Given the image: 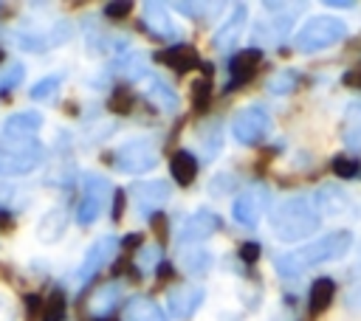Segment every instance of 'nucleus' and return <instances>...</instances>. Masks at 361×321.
Masks as SVG:
<instances>
[{"mask_svg": "<svg viewBox=\"0 0 361 321\" xmlns=\"http://www.w3.org/2000/svg\"><path fill=\"white\" fill-rule=\"evenodd\" d=\"M327 6H336V8H353L350 0H327Z\"/></svg>", "mask_w": 361, "mask_h": 321, "instance_id": "3c124183", "label": "nucleus"}, {"mask_svg": "<svg viewBox=\"0 0 361 321\" xmlns=\"http://www.w3.org/2000/svg\"><path fill=\"white\" fill-rule=\"evenodd\" d=\"M259 253H262V251H259V242H243V245H240V259L248 262V265L257 262Z\"/></svg>", "mask_w": 361, "mask_h": 321, "instance_id": "ea45409f", "label": "nucleus"}, {"mask_svg": "<svg viewBox=\"0 0 361 321\" xmlns=\"http://www.w3.org/2000/svg\"><path fill=\"white\" fill-rule=\"evenodd\" d=\"M118 298H121V284H118V282L102 284V287H99V290L90 296V301H87V310H90V315L102 318V315L113 313V307L118 304Z\"/></svg>", "mask_w": 361, "mask_h": 321, "instance_id": "aec40b11", "label": "nucleus"}, {"mask_svg": "<svg viewBox=\"0 0 361 321\" xmlns=\"http://www.w3.org/2000/svg\"><path fill=\"white\" fill-rule=\"evenodd\" d=\"M245 6H237L234 8V14L220 25V31L214 34V48H220V51H226V48H231L234 42H237V37H240V31H243V25H245Z\"/></svg>", "mask_w": 361, "mask_h": 321, "instance_id": "412c9836", "label": "nucleus"}, {"mask_svg": "<svg viewBox=\"0 0 361 321\" xmlns=\"http://www.w3.org/2000/svg\"><path fill=\"white\" fill-rule=\"evenodd\" d=\"M344 37H347V25L338 17H313L296 31L293 45L302 54H313V51H324V48L341 42Z\"/></svg>", "mask_w": 361, "mask_h": 321, "instance_id": "7ed1b4c3", "label": "nucleus"}, {"mask_svg": "<svg viewBox=\"0 0 361 321\" xmlns=\"http://www.w3.org/2000/svg\"><path fill=\"white\" fill-rule=\"evenodd\" d=\"M124 321H169V318L164 315V310H161L152 298L135 296V298H130L127 307H124Z\"/></svg>", "mask_w": 361, "mask_h": 321, "instance_id": "6ab92c4d", "label": "nucleus"}, {"mask_svg": "<svg viewBox=\"0 0 361 321\" xmlns=\"http://www.w3.org/2000/svg\"><path fill=\"white\" fill-rule=\"evenodd\" d=\"M158 62H164L166 68H172L175 73H189L195 68H200V56L192 45H172L166 51H158L155 54Z\"/></svg>", "mask_w": 361, "mask_h": 321, "instance_id": "2eb2a0df", "label": "nucleus"}, {"mask_svg": "<svg viewBox=\"0 0 361 321\" xmlns=\"http://www.w3.org/2000/svg\"><path fill=\"white\" fill-rule=\"evenodd\" d=\"M42 307H45V301L37 293H28L25 296V318H31V321L42 318Z\"/></svg>", "mask_w": 361, "mask_h": 321, "instance_id": "4c0bfd02", "label": "nucleus"}, {"mask_svg": "<svg viewBox=\"0 0 361 321\" xmlns=\"http://www.w3.org/2000/svg\"><path fill=\"white\" fill-rule=\"evenodd\" d=\"M39 160H42L39 141H31V144L3 141L0 146V175H28L39 166Z\"/></svg>", "mask_w": 361, "mask_h": 321, "instance_id": "39448f33", "label": "nucleus"}, {"mask_svg": "<svg viewBox=\"0 0 361 321\" xmlns=\"http://www.w3.org/2000/svg\"><path fill=\"white\" fill-rule=\"evenodd\" d=\"M124 200H127L124 189H116V191H113V206H110V217H113V222L124 217Z\"/></svg>", "mask_w": 361, "mask_h": 321, "instance_id": "58836bf2", "label": "nucleus"}, {"mask_svg": "<svg viewBox=\"0 0 361 321\" xmlns=\"http://www.w3.org/2000/svg\"><path fill=\"white\" fill-rule=\"evenodd\" d=\"M121 245L130 251V248H141V234H127L124 239H121Z\"/></svg>", "mask_w": 361, "mask_h": 321, "instance_id": "de8ad7c7", "label": "nucleus"}, {"mask_svg": "<svg viewBox=\"0 0 361 321\" xmlns=\"http://www.w3.org/2000/svg\"><path fill=\"white\" fill-rule=\"evenodd\" d=\"M71 31H73L71 23L59 20V23H54L48 31H39V34H20V37H17V45L25 48V51H48V48H56V45L68 42V39H71Z\"/></svg>", "mask_w": 361, "mask_h": 321, "instance_id": "f8f14e48", "label": "nucleus"}, {"mask_svg": "<svg viewBox=\"0 0 361 321\" xmlns=\"http://www.w3.org/2000/svg\"><path fill=\"white\" fill-rule=\"evenodd\" d=\"M149 222H152V231L158 234V239H166V217L158 211V214L149 217Z\"/></svg>", "mask_w": 361, "mask_h": 321, "instance_id": "a19ab883", "label": "nucleus"}, {"mask_svg": "<svg viewBox=\"0 0 361 321\" xmlns=\"http://www.w3.org/2000/svg\"><path fill=\"white\" fill-rule=\"evenodd\" d=\"M203 298H206V290L200 284H180V287L169 290L166 304H169V313L175 318L186 321V318H192L197 313V307L203 304Z\"/></svg>", "mask_w": 361, "mask_h": 321, "instance_id": "9b49d317", "label": "nucleus"}, {"mask_svg": "<svg viewBox=\"0 0 361 321\" xmlns=\"http://www.w3.org/2000/svg\"><path fill=\"white\" fill-rule=\"evenodd\" d=\"M178 262H180V270L195 276V273H206L212 268V253L203 248H192V251H180Z\"/></svg>", "mask_w": 361, "mask_h": 321, "instance_id": "cd10ccee", "label": "nucleus"}, {"mask_svg": "<svg viewBox=\"0 0 361 321\" xmlns=\"http://www.w3.org/2000/svg\"><path fill=\"white\" fill-rule=\"evenodd\" d=\"M107 163H113L116 169L127 172V175H135V172H149L158 166V149L149 138H135V141H127L118 146L116 155H107L104 158Z\"/></svg>", "mask_w": 361, "mask_h": 321, "instance_id": "20e7f679", "label": "nucleus"}, {"mask_svg": "<svg viewBox=\"0 0 361 321\" xmlns=\"http://www.w3.org/2000/svg\"><path fill=\"white\" fill-rule=\"evenodd\" d=\"M169 172H172V180H175L178 186H189V183L195 180V175H197V160H195V155L186 152V149H178V152L172 155V160H169Z\"/></svg>", "mask_w": 361, "mask_h": 321, "instance_id": "5701e85b", "label": "nucleus"}, {"mask_svg": "<svg viewBox=\"0 0 361 321\" xmlns=\"http://www.w3.org/2000/svg\"><path fill=\"white\" fill-rule=\"evenodd\" d=\"M0 321H14V307L6 293H0Z\"/></svg>", "mask_w": 361, "mask_h": 321, "instance_id": "79ce46f5", "label": "nucleus"}, {"mask_svg": "<svg viewBox=\"0 0 361 321\" xmlns=\"http://www.w3.org/2000/svg\"><path fill=\"white\" fill-rule=\"evenodd\" d=\"M155 273H158L161 279H169V276H172V265H166V262H161V265L155 268Z\"/></svg>", "mask_w": 361, "mask_h": 321, "instance_id": "09e8293b", "label": "nucleus"}, {"mask_svg": "<svg viewBox=\"0 0 361 321\" xmlns=\"http://www.w3.org/2000/svg\"><path fill=\"white\" fill-rule=\"evenodd\" d=\"M350 242H353V234L350 231H330L324 234L322 239H313L290 253H282L276 256L274 268L276 273L282 276H299L305 268H313V265H322V262H333V259H341L347 251H350Z\"/></svg>", "mask_w": 361, "mask_h": 321, "instance_id": "f257e3e1", "label": "nucleus"}, {"mask_svg": "<svg viewBox=\"0 0 361 321\" xmlns=\"http://www.w3.org/2000/svg\"><path fill=\"white\" fill-rule=\"evenodd\" d=\"M133 11V3L130 0H116V3H107L104 6V14L110 17V20H121V17H127Z\"/></svg>", "mask_w": 361, "mask_h": 321, "instance_id": "e433bc0d", "label": "nucleus"}, {"mask_svg": "<svg viewBox=\"0 0 361 321\" xmlns=\"http://www.w3.org/2000/svg\"><path fill=\"white\" fill-rule=\"evenodd\" d=\"M130 191H133L135 208L147 217L158 214V208L169 200V183L166 180H138V183H133Z\"/></svg>", "mask_w": 361, "mask_h": 321, "instance_id": "9d476101", "label": "nucleus"}, {"mask_svg": "<svg viewBox=\"0 0 361 321\" xmlns=\"http://www.w3.org/2000/svg\"><path fill=\"white\" fill-rule=\"evenodd\" d=\"M116 248H118V239H116V237H102V239H96V242L90 245V251L85 253V259H82V265H79V270H76V279H79V282H87L102 265H107V262L113 259Z\"/></svg>", "mask_w": 361, "mask_h": 321, "instance_id": "ddd939ff", "label": "nucleus"}, {"mask_svg": "<svg viewBox=\"0 0 361 321\" xmlns=\"http://www.w3.org/2000/svg\"><path fill=\"white\" fill-rule=\"evenodd\" d=\"M313 203H316V211H322V214H341V211L350 206V197H347L344 189L327 183V186H322V189L316 191Z\"/></svg>", "mask_w": 361, "mask_h": 321, "instance_id": "f3484780", "label": "nucleus"}, {"mask_svg": "<svg viewBox=\"0 0 361 321\" xmlns=\"http://www.w3.org/2000/svg\"><path fill=\"white\" fill-rule=\"evenodd\" d=\"M341 138L350 149H361V101H353L344 110V121H341Z\"/></svg>", "mask_w": 361, "mask_h": 321, "instance_id": "393cba45", "label": "nucleus"}, {"mask_svg": "<svg viewBox=\"0 0 361 321\" xmlns=\"http://www.w3.org/2000/svg\"><path fill=\"white\" fill-rule=\"evenodd\" d=\"M144 93H147V99H149L155 107H161L164 113H175V110H178V96H175V90H172L166 82H161V79H147Z\"/></svg>", "mask_w": 361, "mask_h": 321, "instance_id": "b1692460", "label": "nucleus"}, {"mask_svg": "<svg viewBox=\"0 0 361 321\" xmlns=\"http://www.w3.org/2000/svg\"><path fill=\"white\" fill-rule=\"evenodd\" d=\"M39 127H42V115L37 110H20L3 121L0 135L8 144H31V141H37Z\"/></svg>", "mask_w": 361, "mask_h": 321, "instance_id": "1a4fd4ad", "label": "nucleus"}, {"mask_svg": "<svg viewBox=\"0 0 361 321\" xmlns=\"http://www.w3.org/2000/svg\"><path fill=\"white\" fill-rule=\"evenodd\" d=\"M11 225H14L11 214H8V211H0V228H11Z\"/></svg>", "mask_w": 361, "mask_h": 321, "instance_id": "8fccbe9b", "label": "nucleus"}, {"mask_svg": "<svg viewBox=\"0 0 361 321\" xmlns=\"http://www.w3.org/2000/svg\"><path fill=\"white\" fill-rule=\"evenodd\" d=\"M299 84V73L296 70H290V68H285V70H276L271 79H268V93H274V96H285V93H290L293 87Z\"/></svg>", "mask_w": 361, "mask_h": 321, "instance_id": "c85d7f7f", "label": "nucleus"}, {"mask_svg": "<svg viewBox=\"0 0 361 321\" xmlns=\"http://www.w3.org/2000/svg\"><path fill=\"white\" fill-rule=\"evenodd\" d=\"M141 11H144V14H141V17H144V25H147L155 37H172V34H175L172 20H169V14L164 11L161 3H144Z\"/></svg>", "mask_w": 361, "mask_h": 321, "instance_id": "4be33fe9", "label": "nucleus"}, {"mask_svg": "<svg viewBox=\"0 0 361 321\" xmlns=\"http://www.w3.org/2000/svg\"><path fill=\"white\" fill-rule=\"evenodd\" d=\"M268 132H271V115H268L262 107H243V110L231 118V135H234L240 144H245V146L259 144Z\"/></svg>", "mask_w": 361, "mask_h": 321, "instance_id": "423d86ee", "label": "nucleus"}, {"mask_svg": "<svg viewBox=\"0 0 361 321\" xmlns=\"http://www.w3.org/2000/svg\"><path fill=\"white\" fill-rule=\"evenodd\" d=\"M344 84L347 87H361V70H347L344 73Z\"/></svg>", "mask_w": 361, "mask_h": 321, "instance_id": "49530a36", "label": "nucleus"}, {"mask_svg": "<svg viewBox=\"0 0 361 321\" xmlns=\"http://www.w3.org/2000/svg\"><path fill=\"white\" fill-rule=\"evenodd\" d=\"M23 76H25V68H23L20 62L8 65L6 73H0V90H11V87H17V84L23 82Z\"/></svg>", "mask_w": 361, "mask_h": 321, "instance_id": "f704fd0d", "label": "nucleus"}, {"mask_svg": "<svg viewBox=\"0 0 361 321\" xmlns=\"http://www.w3.org/2000/svg\"><path fill=\"white\" fill-rule=\"evenodd\" d=\"M135 265H138V270L158 268V265H161V248H158V245H147V248H141L138 256H135Z\"/></svg>", "mask_w": 361, "mask_h": 321, "instance_id": "72a5a7b5", "label": "nucleus"}, {"mask_svg": "<svg viewBox=\"0 0 361 321\" xmlns=\"http://www.w3.org/2000/svg\"><path fill=\"white\" fill-rule=\"evenodd\" d=\"M11 194H14V186H8V183L0 180V208H6L11 203Z\"/></svg>", "mask_w": 361, "mask_h": 321, "instance_id": "37998d69", "label": "nucleus"}, {"mask_svg": "<svg viewBox=\"0 0 361 321\" xmlns=\"http://www.w3.org/2000/svg\"><path fill=\"white\" fill-rule=\"evenodd\" d=\"M113 70L121 73V76H127V79L144 76V70H147V54L144 51H127V54H121L113 62Z\"/></svg>", "mask_w": 361, "mask_h": 321, "instance_id": "bb28decb", "label": "nucleus"}, {"mask_svg": "<svg viewBox=\"0 0 361 321\" xmlns=\"http://www.w3.org/2000/svg\"><path fill=\"white\" fill-rule=\"evenodd\" d=\"M217 228H220V217H217L214 211H209V208H197V211L183 222L178 239H180V242H197V239H206L209 234H214Z\"/></svg>", "mask_w": 361, "mask_h": 321, "instance_id": "4468645a", "label": "nucleus"}, {"mask_svg": "<svg viewBox=\"0 0 361 321\" xmlns=\"http://www.w3.org/2000/svg\"><path fill=\"white\" fill-rule=\"evenodd\" d=\"M65 228H68V211L65 208H51L37 222V239L39 242H56V239H62Z\"/></svg>", "mask_w": 361, "mask_h": 321, "instance_id": "a211bd4d", "label": "nucleus"}, {"mask_svg": "<svg viewBox=\"0 0 361 321\" xmlns=\"http://www.w3.org/2000/svg\"><path fill=\"white\" fill-rule=\"evenodd\" d=\"M330 166H333V172H336L338 177H355V175H358V160H353V158H347V155H336Z\"/></svg>", "mask_w": 361, "mask_h": 321, "instance_id": "c9c22d12", "label": "nucleus"}, {"mask_svg": "<svg viewBox=\"0 0 361 321\" xmlns=\"http://www.w3.org/2000/svg\"><path fill=\"white\" fill-rule=\"evenodd\" d=\"M358 270H361V259H358Z\"/></svg>", "mask_w": 361, "mask_h": 321, "instance_id": "864d4df0", "label": "nucleus"}, {"mask_svg": "<svg viewBox=\"0 0 361 321\" xmlns=\"http://www.w3.org/2000/svg\"><path fill=\"white\" fill-rule=\"evenodd\" d=\"M333 296H336V282L327 279V276L316 279V282L310 284V298H307L310 313H322V310H327L330 301H333Z\"/></svg>", "mask_w": 361, "mask_h": 321, "instance_id": "a878e982", "label": "nucleus"}, {"mask_svg": "<svg viewBox=\"0 0 361 321\" xmlns=\"http://www.w3.org/2000/svg\"><path fill=\"white\" fill-rule=\"evenodd\" d=\"M268 200H271V191H268V186L265 183H251L237 200H234V208H231V214H234V220L240 222V225H245V228H254L257 222H259V217L265 214V208H268Z\"/></svg>", "mask_w": 361, "mask_h": 321, "instance_id": "0eeeda50", "label": "nucleus"}, {"mask_svg": "<svg viewBox=\"0 0 361 321\" xmlns=\"http://www.w3.org/2000/svg\"><path fill=\"white\" fill-rule=\"evenodd\" d=\"M209 99H212V79L206 76V79H197L192 84V104H195V110L203 113L206 104H209Z\"/></svg>", "mask_w": 361, "mask_h": 321, "instance_id": "2f4dec72", "label": "nucleus"}, {"mask_svg": "<svg viewBox=\"0 0 361 321\" xmlns=\"http://www.w3.org/2000/svg\"><path fill=\"white\" fill-rule=\"evenodd\" d=\"M68 313V301H65V293L62 290H54L42 307V321H62Z\"/></svg>", "mask_w": 361, "mask_h": 321, "instance_id": "7c9ffc66", "label": "nucleus"}, {"mask_svg": "<svg viewBox=\"0 0 361 321\" xmlns=\"http://www.w3.org/2000/svg\"><path fill=\"white\" fill-rule=\"evenodd\" d=\"M133 104H135V96H133V90H130L127 84H118V87H113L107 107H110L116 115H127V113L133 110Z\"/></svg>", "mask_w": 361, "mask_h": 321, "instance_id": "c756f323", "label": "nucleus"}, {"mask_svg": "<svg viewBox=\"0 0 361 321\" xmlns=\"http://www.w3.org/2000/svg\"><path fill=\"white\" fill-rule=\"evenodd\" d=\"M178 11H186V17H197V11H203L200 3H178Z\"/></svg>", "mask_w": 361, "mask_h": 321, "instance_id": "a18cd8bd", "label": "nucleus"}, {"mask_svg": "<svg viewBox=\"0 0 361 321\" xmlns=\"http://www.w3.org/2000/svg\"><path fill=\"white\" fill-rule=\"evenodd\" d=\"M259 59H262V51H259V48H245V51L234 54V56L228 59V73H231V84H228V90L237 87V84H243V82H248V79L254 76Z\"/></svg>", "mask_w": 361, "mask_h": 321, "instance_id": "dca6fc26", "label": "nucleus"}, {"mask_svg": "<svg viewBox=\"0 0 361 321\" xmlns=\"http://www.w3.org/2000/svg\"><path fill=\"white\" fill-rule=\"evenodd\" d=\"M3 59H6V54H3V51H0V62H3Z\"/></svg>", "mask_w": 361, "mask_h": 321, "instance_id": "603ef678", "label": "nucleus"}, {"mask_svg": "<svg viewBox=\"0 0 361 321\" xmlns=\"http://www.w3.org/2000/svg\"><path fill=\"white\" fill-rule=\"evenodd\" d=\"M56 90H59V76H45V79H39V82L31 87V99L42 101V99L56 96Z\"/></svg>", "mask_w": 361, "mask_h": 321, "instance_id": "473e14b6", "label": "nucleus"}, {"mask_svg": "<svg viewBox=\"0 0 361 321\" xmlns=\"http://www.w3.org/2000/svg\"><path fill=\"white\" fill-rule=\"evenodd\" d=\"M322 217L316 211V206L296 194V197H288L282 200L274 211H271V231L276 234V239L282 242H296V239H307L316 228H319Z\"/></svg>", "mask_w": 361, "mask_h": 321, "instance_id": "f03ea898", "label": "nucleus"}, {"mask_svg": "<svg viewBox=\"0 0 361 321\" xmlns=\"http://www.w3.org/2000/svg\"><path fill=\"white\" fill-rule=\"evenodd\" d=\"M347 307L361 310V284H358V287H353V290L347 293Z\"/></svg>", "mask_w": 361, "mask_h": 321, "instance_id": "c03bdc74", "label": "nucleus"}, {"mask_svg": "<svg viewBox=\"0 0 361 321\" xmlns=\"http://www.w3.org/2000/svg\"><path fill=\"white\" fill-rule=\"evenodd\" d=\"M110 180L102 177V175H87L85 177V197L79 203V211H76V222L79 225H93L104 208V200L110 194Z\"/></svg>", "mask_w": 361, "mask_h": 321, "instance_id": "6e6552de", "label": "nucleus"}]
</instances>
